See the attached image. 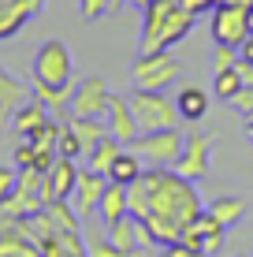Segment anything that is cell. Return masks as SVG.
<instances>
[{
    "mask_svg": "<svg viewBox=\"0 0 253 257\" xmlns=\"http://www.w3.org/2000/svg\"><path fill=\"white\" fill-rule=\"evenodd\" d=\"M242 86H246V82H242V71H238V64L227 67V71H216V75H212V93L220 97V101H231V97L238 93Z\"/></svg>",
    "mask_w": 253,
    "mask_h": 257,
    "instance_id": "cell-25",
    "label": "cell"
},
{
    "mask_svg": "<svg viewBox=\"0 0 253 257\" xmlns=\"http://www.w3.org/2000/svg\"><path fill=\"white\" fill-rule=\"evenodd\" d=\"M97 216H101V224H104V227H112V224H119L123 216H130L127 187H119V183H112V179H108V187H104V198H101V205H97Z\"/></svg>",
    "mask_w": 253,
    "mask_h": 257,
    "instance_id": "cell-15",
    "label": "cell"
},
{
    "mask_svg": "<svg viewBox=\"0 0 253 257\" xmlns=\"http://www.w3.org/2000/svg\"><path fill=\"white\" fill-rule=\"evenodd\" d=\"M175 104H179V116L190 119V123H197V119L208 116V93L201 90V86H182L179 97H175Z\"/></svg>",
    "mask_w": 253,
    "mask_h": 257,
    "instance_id": "cell-17",
    "label": "cell"
},
{
    "mask_svg": "<svg viewBox=\"0 0 253 257\" xmlns=\"http://www.w3.org/2000/svg\"><path fill=\"white\" fill-rule=\"evenodd\" d=\"M182 146H186L182 131L171 127V131H153V135H142L138 142H130L127 149H134V153L142 157L149 168H175V161L182 157Z\"/></svg>",
    "mask_w": 253,
    "mask_h": 257,
    "instance_id": "cell-5",
    "label": "cell"
},
{
    "mask_svg": "<svg viewBox=\"0 0 253 257\" xmlns=\"http://www.w3.org/2000/svg\"><path fill=\"white\" fill-rule=\"evenodd\" d=\"M142 172H145V161L134 153V149H123V153L116 157V164L108 168V179L119 183V187H130V183H134Z\"/></svg>",
    "mask_w": 253,
    "mask_h": 257,
    "instance_id": "cell-19",
    "label": "cell"
},
{
    "mask_svg": "<svg viewBox=\"0 0 253 257\" xmlns=\"http://www.w3.org/2000/svg\"><path fill=\"white\" fill-rule=\"evenodd\" d=\"M104 187H108V175H101V172H93V168H82L78 172V187H75V209H78V216H90V212H97L101 205V198H104Z\"/></svg>",
    "mask_w": 253,
    "mask_h": 257,
    "instance_id": "cell-11",
    "label": "cell"
},
{
    "mask_svg": "<svg viewBox=\"0 0 253 257\" xmlns=\"http://www.w3.org/2000/svg\"><path fill=\"white\" fill-rule=\"evenodd\" d=\"M156 257H205L201 250H190L186 242H168V246H160V253Z\"/></svg>",
    "mask_w": 253,
    "mask_h": 257,
    "instance_id": "cell-30",
    "label": "cell"
},
{
    "mask_svg": "<svg viewBox=\"0 0 253 257\" xmlns=\"http://www.w3.org/2000/svg\"><path fill=\"white\" fill-rule=\"evenodd\" d=\"M82 238H86V253L90 257H127L108 235H101V231H86Z\"/></svg>",
    "mask_w": 253,
    "mask_h": 257,
    "instance_id": "cell-26",
    "label": "cell"
},
{
    "mask_svg": "<svg viewBox=\"0 0 253 257\" xmlns=\"http://www.w3.org/2000/svg\"><path fill=\"white\" fill-rule=\"evenodd\" d=\"M123 142H119L116 135H108L104 142H97V146L90 149V153H86V168H93V172H101V175H108V168L116 164V157L123 153Z\"/></svg>",
    "mask_w": 253,
    "mask_h": 257,
    "instance_id": "cell-18",
    "label": "cell"
},
{
    "mask_svg": "<svg viewBox=\"0 0 253 257\" xmlns=\"http://www.w3.org/2000/svg\"><path fill=\"white\" fill-rule=\"evenodd\" d=\"M238 64V49H231V45H216L212 52V71H227Z\"/></svg>",
    "mask_w": 253,
    "mask_h": 257,
    "instance_id": "cell-28",
    "label": "cell"
},
{
    "mask_svg": "<svg viewBox=\"0 0 253 257\" xmlns=\"http://www.w3.org/2000/svg\"><path fill=\"white\" fill-rule=\"evenodd\" d=\"M231 108H238V112H246V116H249V112H253V86H242V90L238 93H234L231 97Z\"/></svg>",
    "mask_w": 253,
    "mask_h": 257,
    "instance_id": "cell-31",
    "label": "cell"
},
{
    "mask_svg": "<svg viewBox=\"0 0 253 257\" xmlns=\"http://www.w3.org/2000/svg\"><path fill=\"white\" fill-rule=\"evenodd\" d=\"M34 157H38V149H34L30 142H23V146L15 149V168H34Z\"/></svg>",
    "mask_w": 253,
    "mask_h": 257,
    "instance_id": "cell-34",
    "label": "cell"
},
{
    "mask_svg": "<svg viewBox=\"0 0 253 257\" xmlns=\"http://www.w3.org/2000/svg\"><path fill=\"white\" fill-rule=\"evenodd\" d=\"M175 8H179V0H153L142 12V52H156L160 34H164V26H168Z\"/></svg>",
    "mask_w": 253,
    "mask_h": 257,
    "instance_id": "cell-10",
    "label": "cell"
},
{
    "mask_svg": "<svg viewBox=\"0 0 253 257\" xmlns=\"http://www.w3.org/2000/svg\"><path fill=\"white\" fill-rule=\"evenodd\" d=\"M108 238L119 246L127 257H138V220L134 216H123L119 224H112L108 227Z\"/></svg>",
    "mask_w": 253,
    "mask_h": 257,
    "instance_id": "cell-23",
    "label": "cell"
},
{
    "mask_svg": "<svg viewBox=\"0 0 253 257\" xmlns=\"http://www.w3.org/2000/svg\"><path fill=\"white\" fill-rule=\"evenodd\" d=\"M253 34V8L242 0H223L212 12V41L216 45H231L238 49Z\"/></svg>",
    "mask_w": 253,
    "mask_h": 257,
    "instance_id": "cell-4",
    "label": "cell"
},
{
    "mask_svg": "<svg viewBox=\"0 0 253 257\" xmlns=\"http://www.w3.org/2000/svg\"><path fill=\"white\" fill-rule=\"evenodd\" d=\"M127 198H130V216L149 224L156 246L179 242L186 224L205 212L194 183L182 179L175 168H145L127 187Z\"/></svg>",
    "mask_w": 253,
    "mask_h": 257,
    "instance_id": "cell-1",
    "label": "cell"
},
{
    "mask_svg": "<svg viewBox=\"0 0 253 257\" xmlns=\"http://www.w3.org/2000/svg\"><path fill=\"white\" fill-rule=\"evenodd\" d=\"M130 0H108V12H119V8H127Z\"/></svg>",
    "mask_w": 253,
    "mask_h": 257,
    "instance_id": "cell-36",
    "label": "cell"
},
{
    "mask_svg": "<svg viewBox=\"0 0 253 257\" xmlns=\"http://www.w3.org/2000/svg\"><path fill=\"white\" fill-rule=\"evenodd\" d=\"M149 4H153V0H130V8H138V12H145Z\"/></svg>",
    "mask_w": 253,
    "mask_h": 257,
    "instance_id": "cell-37",
    "label": "cell"
},
{
    "mask_svg": "<svg viewBox=\"0 0 253 257\" xmlns=\"http://www.w3.org/2000/svg\"><path fill=\"white\" fill-rule=\"evenodd\" d=\"M208 212H212L216 220H220L223 227H234L242 216H246V201L242 198H234V194H223V198H216V201H208L205 205Z\"/></svg>",
    "mask_w": 253,
    "mask_h": 257,
    "instance_id": "cell-22",
    "label": "cell"
},
{
    "mask_svg": "<svg viewBox=\"0 0 253 257\" xmlns=\"http://www.w3.org/2000/svg\"><path fill=\"white\" fill-rule=\"evenodd\" d=\"M82 4V19H101L108 15V0H78Z\"/></svg>",
    "mask_w": 253,
    "mask_h": 257,
    "instance_id": "cell-32",
    "label": "cell"
},
{
    "mask_svg": "<svg viewBox=\"0 0 253 257\" xmlns=\"http://www.w3.org/2000/svg\"><path fill=\"white\" fill-rule=\"evenodd\" d=\"M56 153H60V157H71V161L86 157V146H82V138H78V135H75V127H67V123H64V135H60V146H56Z\"/></svg>",
    "mask_w": 253,
    "mask_h": 257,
    "instance_id": "cell-27",
    "label": "cell"
},
{
    "mask_svg": "<svg viewBox=\"0 0 253 257\" xmlns=\"http://www.w3.org/2000/svg\"><path fill=\"white\" fill-rule=\"evenodd\" d=\"M49 119H52V116H49V108H45V104L38 101V97H30V101H26L23 108H19V112L12 116V127L19 131L23 138H30L34 131H38V127H45Z\"/></svg>",
    "mask_w": 253,
    "mask_h": 257,
    "instance_id": "cell-16",
    "label": "cell"
},
{
    "mask_svg": "<svg viewBox=\"0 0 253 257\" xmlns=\"http://www.w3.org/2000/svg\"><path fill=\"white\" fill-rule=\"evenodd\" d=\"M108 131H112L119 142H123V146H130V142L142 138V127H138V119H134V112H130V101H127V97H112Z\"/></svg>",
    "mask_w": 253,
    "mask_h": 257,
    "instance_id": "cell-14",
    "label": "cell"
},
{
    "mask_svg": "<svg viewBox=\"0 0 253 257\" xmlns=\"http://www.w3.org/2000/svg\"><path fill=\"white\" fill-rule=\"evenodd\" d=\"M64 123H67V127H75V135L82 138L86 153H90V149L97 146V142H104V138L112 135V131H108V123H101V119H90V116H67Z\"/></svg>",
    "mask_w": 253,
    "mask_h": 257,
    "instance_id": "cell-21",
    "label": "cell"
},
{
    "mask_svg": "<svg viewBox=\"0 0 253 257\" xmlns=\"http://www.w3.org/2000/svg\"><path fill=\"white\" fill-rule=\"evenodd\" d=\"M78 168L71 157H56V164L49 168V194H52V201H71L75 198V187H78Z\"/></svg>",
    "mask_w": 253,
    "mask_h": 257,
    "instance_id": "cell-12",
    "label": "cell"
},
{
    "mask_svg": "<svg viewBox=\"0 0 253 257\" xmlns=\"http://www.w3.org/2000/svg\"><path fill=\"white\" fill-rule=\"evenodd\" d=\"M238 60H246V64H253V34H249V38H246V41L238 45Z\"/></svg>",
    "mask_w": 253,
    "mask_h": 257,
    "instance_id": "cell-35",
    "label": "cell"
},
{
    "mask_svg": "<svg viewBox=\"0 0 253 257\" xmlns=\"http://www.w3.org/2000/svg\"><path fill=\"white\" fill-rule=\"evenodd\" d=\"M223 0H179V8H186L190 15H201V12H216Z\"/></svg>",
    "mask_w": 253,
    "mask_h": 257,
    "instance_id": "cell-33",
    "label": "cell"
},
{
    "mask_svg": "<svg viewBox=\"0 0 253 257\" xmlns=\"http://www.w3.org/2000/svg\"><path fill=\"white\" fill-rule=\"evenodd\" d=\"M71 71H75L71 49H67L60 38H49L45 45L38 49V56H34V82H45V86H71Z\"/></svg>",
    "mask_w": 253,
    "mask_h": 257,
    "instance_id": "cell-6",
    "label": "cell"
},
{
    "mask_svg": "<svg viewBox=\"0 0 253 257\" xmlns=\"http://www.w3.org/2000/svg\"><path fill=\"white\" fill-rule=\"evenodd\" d=\"M223 235H227V227L205 209L197 220H190V224H186V231H182L179 242H186L190 250H201L205 257H212L216 250H223Z\"/></svg>",
    "mask_w": 253,
    "mask_h": 257,
    "instance_id": "cell-8",
    "label": "cell"
},
{
    "mask_svg": "<svg viewBox=\"0 0 253 257\" xmlns=\"http://www.w3.org/2000/svg\"><path fill=\"white\" fill-rule=\"evenodd\" d=\"M194 23H197V15H190L186 8H175V12H171V19H168V26H164V34H160V45H156V49L179 45V41L194 30Z\"/></svg>",
    "mask_w": 253,
    "mask_h": 257,
    "instance_id": "cell-20",
    "label": "cell"
},
{
    "mask_svg": "<svg viewBox=\"0 0 253 257\" xmlns=\"http://www.w3.org/2000/svg\"><path fill=\"white\" fill-rule=\"evenodd\" d=\"M71 86H45V82H34V97H38L41 104H45V108L52 112V108H67V104H71Z\"/></svg>",
    "mask_w": 253,
    "mask_h": 257,
    "instance_id": "cell-24",
    "label": "cell"
},
{
    "mask_svg": "<svg viewBox=\"0 0 253 257\" xmlns=\"http://www.w3.org/2000/svg\"><path fill=\"white\" fill-rule=\"evenodd\" d=\"M127 101H130V112H134L142 135H153V131H171V127H179V119H182L175 97H168L164 90H134Z\"/></svg>",
    "mask_w": 253,
    "mask_h": 257,
    "instance_id": "cell-2",
    "label": "cell"
},
{
    "mask_svg": "<svg viewBox=\"0 0 253 257\" xmlns=\"http://www.w3.org/2000/svg\"><path fill=\"white\" fill-rule=\"evenodd\" d=\"M182 75V64L171 56L168 49L156 52H142L130 67V78H134V90H168L175 86V78Z\"/></svg>",
    "mask_w": 253,
    "mask_h": 257,
    "instance_id": "cell-3",
    "label": "cell"
},
{
    "mask_svg": "<svg viewBox=\"0 0 253 257\" xmlns=\"http://www.w3.org/2000/svg\"><path fill=\"white\" fill-rule=\"evenodd\" d=\"M30 97H34V90H26L19 78H12V75H8V67L0 64V127H4V123L12 119Z\"/></svg>",
    "mask_w": 253,
    "mask_h": 257,
    "instance_id": "cell-13",
    "label": "cell"
},
{
    "mask_svg": "<svg viewBox=\"0 0 253 257\" xmlns=\"http://www.w3.org/2000/svg\"><path fill=\"white\" fill-rule=\"evenodd\" d=\"M112 93L108 86H104V78H86L82 86H75V93H71V116H90V119H104L108 116V108H112Z\"/></svg>",
    "mask_w": 253,
    "mask_h": 257,
    "instance_id": "cell-7",
    "label": "cell"
},
{
    "mask_svg": "<svg viewBox=\"0 0 253 257\" xmlns=\"http://www.w3.org/2000/svg\"><path fill=\"white\" fill-rule=\"evenodd\" d=\"M15 187H19V168H0V205L15 194Z\"/></svg>",
    "mask_w": 253,
    "mask_h": 257,
    "instance_id": "cell-29",
    "label": "cell"
},
{
    "mask_svg": "<svg viewBox=\"0 0 253 257\" xmlns=\"http://www.w3.org/2000/svg\"><path fill=\"white\" fill-rule=\"evenodd\" d=\"M208 164H212V142H208V135L197 131V135L186 138L182 157L175 161V172L182 175V179L197 183V179H205V175H208Z\"/></svg>",
    "mask_w": 253,
    "mask_h": 257,
    "instance_id": "cell-9",
    "label": "cell"
}]
</instances>
